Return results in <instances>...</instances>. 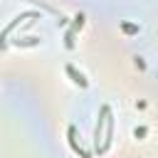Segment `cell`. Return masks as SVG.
Listing matches in <instances>:
<instances>
[{
  "label": "cell",
  "mask_w": 158,
  "mask_h": 158,
  "mask_svg": "<svg viewBox=\"0 0 158 158\" xmlns=\"http://www.w3.org/2000/svg\"><path fill=\"white\" fill-rule=\"evenodd\" d=\"M67 74H69V77H72V79H74L79 86H86V79H84V74H79L74 67H67Z\"/></svg>",
  "instance_id": "6da1fadb"
}]
</instances>
